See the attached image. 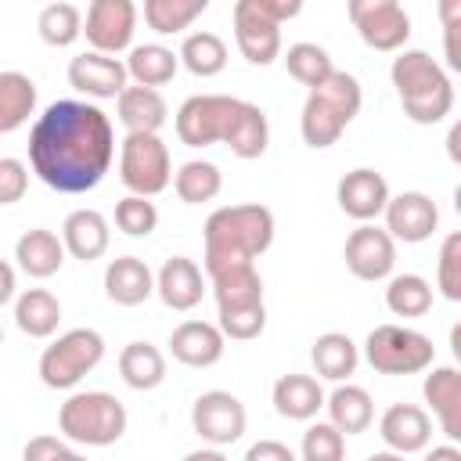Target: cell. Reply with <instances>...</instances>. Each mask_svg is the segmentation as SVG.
<instances>
[{
  "instance_id": "6da1fadb",
  "label": "cell",
  "mask_w": 461,
  "mask_h": 461,
  "mask_svg": "<svg viewBox=\"0 0 461 461\" xmlns=\"http://www.w3.org/2000/svg\"><path fill=\"white\" fill-rule=\"evenodd\" d=\"M115 158L112 119L90 101H54L29 130V166L58 194L94 191Z\"/></svg>"
},
{
  "instance_id": "7a4b0ae2",
  "label": "cell",
  "mask_w": 461,
  "mask_h": 461,
  "mask_svg": "<svg viewBox=\"0 0 461 461\" xmlns=\"http://www.w3.org/2000/svg\"><path fill=\"white\" fill-rule=\"evenodd\" d=\"M205 241V277L227 267H245L256 263L270 245H274V212L259 202H241V205H220L209 212L202 227Z\"/></svg>"
},
{
  "instance_id": "3957f363",
  "label": "cell",
  "mask_w": 461,
  "mask_h": 461,
  "mask_svg": "<svg viewBox=\"0 0 461 461\" xmlns=\"http://www.w3.org/2000/svg\"><path fill=\"white\" fill-rule=\"evenodd\" d=\"M400 108L418 126H436L454 112V83L429 50H396L389 65Z\"/></svg>"
},
{
  "instance_id": "277c9868",
  "label": "cell",
  "mask_w": 461,
  "mask_h": 461,
  "mask_svg": "<svg viewBox=\"0 0 461 461\" xmlns=\"http://www.w3.org/2000/svg\"><path fill=\"white\" fill-rule=\"evenodd\" d=\"M364 104V90L357 83V76L349 72H331L321 86H313L303 101V115H299V133L310 148H331L342 130L357 119Z\"/></svg>"
},
{
  "instance_id": "5b68a950",
  "label": "cell",
  "mask_w": 461,
  "mask_h": 461,
  "mask_svg": "<svg viewBox=\"0 0 461 461\" xmlns=\"http://www.w3.org/2000/svg\"><path fill=\"white\" fill-rule=\"evenodd\" d=\"M126 407L119 396L104 393V389H86V393H72L61 411H58V429L65 439L79 443V447H112L122 439L126 432Z\"/></svg>"
},
{
  "instance_id": "8992f818",
  "label": "cell",
  "mask_w": 461,
  "mask_h": 461,
  "mask_svg": "<svg viewBox=\"0 0 461 461\" xmlns=\"http://www.w3.org/2000/svg\"><path fill=\"white\" fill-rule=\"evenodd\" d=\"M364 360L378 371V375H418L429 371L436 360V346L429 335L403 328V324H378L367 331L364 339Z\"/></svg>"
},
{
  "instance_id": "52a82bcc",
  "label": "cell",
  "mask_w": 461,
  "mask_h": 461,
  "mask_svg": "<svg viewBox=\"0 0 461 461\" xmlns=\"http://www.w3.org/2000/svg\"><path fill=\"white\" fill-rule=\"evenodd\" d=\"M104 360V339L94 328H72L40 353V382L47 389H76Z\"/></svg>"
},
{
  "instance_id": "ba28073f",
  "label": "cell",
  "mask_w": 461,
  "mask_h": 461,
  "mask_svg": "<svg viewBox=\"0 0 461 461\" xmlns=\"http://www.w3.org/2000/svg\"><path fill=\"white\" fill-rule=\"evenodd\" d=\"M119 180L130 194L155 198L173 184L169 148L158 133H126L119 144Z\"/></svg>"
},
{
  "instance_id": "9c48e42d",
  "label": "cell",
  "mask_w": 461,
  "mask_h": 461,
  "mask_svg": "<svg viewBox=\"0 0 461 461\" xmlns=\"http://www.w3.org/2000/svg\"><path fill=\"white\" fill-rule=\"evenodd\" d=\"M241 97H227V94H194L176 108V137L187 148H209V144H223L234 108Z\"/></svg>"
},
{
  "instance_id": "30bf717a",
  "label": "cell",
  "mask_w": 461,
  "mask_h": 461,
  "mask_svg": "<svg viewBox=\"0 0 461 461\" xmlns=\"http://www.w3.org/2000/svg\"><path fill=\"white\" fill-rule=\"evenodd\" d=\"M346 14L371 50L393 54L403 50V43L411 40V14L396 0H349Z\"/></svg>"
},
{
  "instance_id": "8fae6325",
  "label": "cell",
  "mask_w": 461,
  "mask_h": 461,
  "mask_svg": "<svg viewBox=\"0 0 461 461\" xmlns=\"http://www.w3.org/2000/svg\"><path fill=\"white\" fill-rule=\"evenodd\" d=\"M137 4L133 0H94L83 14V36L97 54H122L133 47Z\"/></svg>"
},
{
  "instance_id": "7c38bea8",
  "label": "cell",
  "mask_w": 461,
  "mask_h": 461,
  "mask_svg": "<svg viewBox=\"0 0 461 461\" xmlns=\"http://www.w3.org/2000/svg\"><path fill=\"white\" fill-rule=\"evenodd\" d=\"M245 403L227 393V389H209L194 400L191 407V429L209 443V447H230L245 432Z\"/></svg>"
},
{
  "instance_id": "4fadbf2b",
  "label": "cell",
  "mask_w": 461,
  "mask_h": 461,
  "mask_svg": "<svg viewBox=\"0 0 461 461\" xmlns=\"http://www.w3.org/2000/svg\"><path fill=\"white\" fill-rule=\"evenodd\" d=\"M342 259L357 281H385L396 267V241L385 234V227L360 223L357 230H349Z\"/></svg>"
},
{
  "instance_id": "5bb4252c",
  "label": "cell",
  "mask_w": 461,
  "mask_h": 461,
  "mask_svg": "<svg viewBox=\"0 0 461 461\" xmlns=\"http://www.w3.org/2000/svg\"><path fill=\"white\" fill-rule=\"evenodd\" d=\"M382 216H385V234L393 241H403V245L429 241L436 234V227H439V209H436V202L425 191L389 194Z\"/></svg>"
},
{
  "instance_id": "9a60e30c",
  "label": "cell",
  "mask_w": 461,
  "mask_h": 461,
  "mask_svg": "<svg viewBox=\"0 0 461 461\" xmlns=\"http://www.w3.org/2000/svg\"><path fill=\"white\" fill-rule=\"evenodd\" d=\"M234 43L249 65H274L281 58V25H274L252 0H238L234 11Z\"/></svg>"
},
{
  "instance_id": "2e32d148",
  "label": "cell",
  "mask_w": 461,
  "mask_h": 461,
  "mask_svg": "<svg viewBox=\"0 0 461 461\" xmlns=\"http://www.w3.org/2000/svg\"><path fill=\"white\" fill-rule=\"evenodd\" d=\"M335 198H339V209H342L349 220L371 223V220L382 216V209H385V202H389V184H385V176H382L378 169L357 166V169H349V173L339 180Z\"/></svg>"
},
{
  "instance_id": "e0dca14e",
  "label": "cell",
  "mask_w": 461,
  "mask_h": 461,
  "mask_svg": "<svg viewBox=\"0 0 461 461\" xmlns=\"http://www.w3.org/2000/svg\"><path fill=\"white\" fill-rule=\"evenodd\" d=\"M378 436H382L385 450L407 457V454H418V450L429 447V439H432V418L418 403H393L378 418Z\"/></svg>"
},
{
  "instance_id": "ac0fdd59",
  "label": "cell",
  "mask_w": 461,
  "mask_h": 461,
  "mask_svg": "<svg viewBox=\"0 0 461 461\" xmlns=\"http://www.w3.org/2000/svg\"><path fill=\"white\" fill-rule=\"evenodd\" d=\"M68 83L86 94V97H119L126 90V65L119 58L97 54V50H83L68 61Z\"/></svg>"
},
{
  "instance_id": "d6986e66",
  "label": "cell",
  "mask_w": 461,
  "mask_h": 461,
  "mask_svg": "<svg viewBox=\"0 0 461 461\" xmlns=\"http://www.w3.org/2000/svg\"><path fill=\"white\" fill-rule=\"evenodd\" d=\"M155 292H158V299H162L169 310H176V313L194 310V306L202 303V295H205L202 267H198L194 259H187V256H169V259L158 267V274H155Z\"/></svg>"
},
{
  "instance_id": "ffe728a7",
  "label": "cell",
  "mask_w": 461,
  "mask_h": 461,
  "mask_svg": "<svg viewBox=\"0 0 461 461\" xmlns=\"http://www.w3.org/2000/svg\"><path fill=\"white\" fill-rule=\"evenodd\" d=\"M223 349H227V339L209 321H184L169 331V353L184 367H212L220 364Z\"/></svg>"
},
{
  "instance_id": "44dd1931",
  "label": "cell",
  "mask_w": 461,
  "mask_h": 461,
  "mask_svg": "<svg viewBox=\"0 0 461 461\" xmlns=\"http://www.w3.org/2000/svg\"><path fill=\"white\" fill-rule=\"evenodd\" d=\"M421 396L432 407L443 436L450 443L461 439V371L457 367H432L421 382Z\"/></svg>"
},
{
  "instance_id": "7402d4cb",
  "label": "cell",
  "mask_w": 461,
  "mask_h": 461,
  "mask_svg": "<svg viewBox=\"0 0 461 461\" xmlns=\"http://www.w3.org/2000/svg\"><path fill=\"white\" fill-rule=\"evenodd\" d=\"M108 241H112V230H108V220L97 212V209H72L61 223V245L72 259H83V263H94L108 252Z\"/></svg>"
},
{
  "instance_id": "603a6c76",
  "label": "cell",
  "mask_w": 461,
  "mask_h": 461,
  "mask_svg": "<svg viewBox=\"0 0 461 461\" xmlns=\"http://www.w3.org/2000/svg\"><path fill=\"white\" fill-rule=\"evenodd\" d=\"M155 292V274L140 256H119L104 267V295L115 306H140Z\"/></svg>"
},
{
  "instance_id": "cb8c5ba5",
  "label": "cell",
  "mask_w": 461,
  "mask_h": 461,
  "mask_svg": "<svg viewBox=\"0 0 461 461\" xmlns=\"http://www.w3.org/2000/svg\"><path fill=\"white\" fill-rule=\"evenodd\" d=\"M270 400H274V411L281 418H288V421H310L324 407V389H321V382L313 375L292 371V375H281L274 382Z\"/></svg>"
},
{
  "instance_id": "d4e9b609",
  "label": "cell",
  "mask_w": 461,
  "mask_h": 461,
  "mask_svg": "<svg viewBox=\"0 0 461 461\" xmlns=\"http://www.w3.org/2000/svg\"><path fill=\"white\" fill-rule=\"evenodd\" d=\"M324 407H328V421L342 432V436H360L371 429L375 421V400L364 385H349V382H339L328 396H324Z\"/></svg>"
},
{
  "instance_id": "484cf974",
  "label": "cell",
  "mask_w": 461,
  "mask_h": 461,
  "mask_svg": "<svg viewBox=\"0 0 461 461\" xmlns=\"http://www.w3.org/2000/svg\"><path fill=\"white\" fill-rule=\"evenodd\" d=\"M115 112H119V122L126 126V133H158L166 126L169 104L158 90L126 83V90L115 97Z\"/></svg>"
},
{
  "instance_id": "4316f807",
  "label": "cell",
  "mask_w": 461,
  "mask_h": 461,
  "mask_svg": "<svg viewBox=\"0 0 461 461\" xmlns=\"http://www.w3.org/2000/svg\"><path fill=\"white\" fill-rule=\"evenodd\" d=\"M14 259H18V267H22L29 277L47 281V277H54V274L61 270V263H65V245H61V238H58L54 230L32 227V230H25V234L14 241Z\"/></svg>"
},
{
  "instance_id": "83f0119b",
  "label": "cell",
  "mask_w": 461,
  "mask_h": 461,
  "mask_svg": "<svg viewBox=\"0 0 461 461\" xmlns=\"http://www.w3.org/2000/svg\"><path fill=\"white\" fill-rule=\"evenodd\" d=\"M209 288H212L216 310H238V306H259L263 303V277H259L256 263L209 274Z\"/></svg>"
},
{
  "instance_id": "f1b7e54d",
  "label": "cell",
  "mask_w": 461,
  "mask_h": 461,
  "mask_svg": "<svg viewBox=\"0 0 461 461\" xmlns=\"http://www.w3.org/2000/svg\"><path fill=\"white\" fill-rule=\"evenodd\" d=\"M310 360H313V375L317 378L346 382L360 364V346L346 331H324V335L313 339Z\"/></svg>"
},
{
  "instance_id": "f546056e",
  "label": "cell",
  "mask_w": 461,
  "mask_h": 461,
  "mask_svg": "<svg viewBox=\"0 0 461 461\" xmlns=\"http://www.w3.org/2000/svg\"><path fill=\"white\" fill-rule=\"evenodd\" d=\"M122 65H126V79H133V86L158 90L176 76L180 58H176V50H169L162 43H137V47H130Z\"/></svg>"
},
{
  "instance_id": "4dcf8cb0",
  "label": "cell",
  "mask_w": 461,
  "mask_h": 461,
  "mask_svg": "<svg viewBox=\"0 0 461 461\" xmlns=\"http://www.w3.org/2000/svg\"><path fill=\"white\" fill-rule=\"evenodd\" d=\"M230 155L238 158H259L270 144V126H267V112L252 101H238L234 108V119H230V130H227V140Z\"/></svg>"
},
{
  "instance_id": "1f68e13d",
  "label": "cell",
  "mask_w": 461,
  "mask_h": 461,
  "mask_svg": "<svg viewBox=\"0 0 461 461\" xmlns=\"http://www.w3.org/2000/svg\"><path fill=\"white\" fill-rule=\"evenodd\" d=\"M58 321H61V303H58L54 292H47V288H25L14 299V324L29 339H50L58 331Z\"/></svg>"
},
{
  "instance_id": "d6a6232c",
  "label": "cell",
  "mask_w": 461,
  "mask_h": 461,
  "mask_svg": "<svg viewBox=\"0 0 461 461\" xmlns=\"http://www.w3.org/2000/svg\"><path fill=\"white\" fill-rule=\"evenodd\" d=\"M119 375L130 389L148 393L166 382V357L151 342H126L119 353Z\"/></svg>"
},
{
  "instance_id": "836d02e7",
  "label": "cell",
  "mask_w": 461,
  "mask_h": 461,
  "mask_svg": "<svg viewBox=\"0 0 461 461\" xmlns=\"http://www.w3.org/2000/svg\"><path fill=\"white\" fill-rule=\"evenodd\" d=\"M36 112V83L32 76L7 68L0 72V133H14Z\"/></svg>"
},
{
  "instance_id": "e575fe53",
  "label": "cell",
  "mask_w": 461,
  "mask_h": 461,
  "mask_svg": "<svg viewBox=\"0 0 461 461\" xmlns=\"http://www.w3.org/2000/svg\"><path fill=\"white\" fill-rule=\"evenodd\" d=\"M176 58H180V65H184L191 76L209 79V76H220V72L227 68V43H223L216 32L198 29V32H187V36H184Z\"/></svg>"
},
{
  "instance_id": "d590c367",
  "label": "cell",
  "mask_w": 461,
  "mask_h": 461,
  "mask_svg": "<svg viewBox=\"0 0 461 461\" xmlns=\"http://www.w3.org/2000/svg\"><path fill=\"white\" fill-rule=\"evenodd\" d=\"M173 191H176V198L187 202V205L212 202V198L223 191V173H220L216 162L191 158V162H184V166L173 173Z\"/></svg>"
},
{
  "instance_id": "8d00e7d4",
  "label": "cell",
  "mask_w": 461,
  "mask_h": 461,
  "mask_svg": "<svg viewBox=\"0 0 461 461\" xmlns=\"http://www.w3.org/2000/svg\"><path fill=\"white\" fill-rule=\"evenodd\" d=\"M385 306L396 317H425L432 310V285L421 274H393L385 285Z\"/></svg>"
},
{
  "instance_id": "74e56055",
  "label": "cell",
  "mask_w": 461,
  "mask_h": 461,
  "mask_svg": "<svg viewBox=\"0 0 461 461\" xmlns=\"http://www.w3.org/2000/svg\"><path fill=\"white\" fill-rule=\"evenodd\" d=\"M36 32L47 47H72L79 36H83V11L68 0H58V4H47L36 18Z\"/></svg>"
},
{
  "instance_id": "f35d334b",
  "label": "cell",
  "mask_w": 461,
  "mask_h": 461,
  "mask_svg": "<svg viewBox=\"0 0 461 461\" xmlns=\"http://www.w3.org/2000/svg\"><path fill=\"white\" fill-rule=\"evenodd\" d=\"M285 68H288V76L295 79V83H303V86H321L331 72H335V65H331V54L321 47V43H306V40H299V43H292L288 50H285Z\"/></svg>"
},
{
  "instance_id": "ab89813d",
  "label": "cell",
  "mask_w": 461,
  "mask_h": 461,
  "mask_svg": "<svg viewBox=\"0 0 461 461\" xmlns=\"http://www.w3.org/2000/svg\"><path fill=\"white\" fill-rule=\"evenodd\" d=\"M209 0H144V22L158 36L184 32L198 14H205Z\"/></svg>"
},
{
  "instance_id": "60d3db41",
  "label": "cell",
  "mask_w": 461,
  "mask_h": 461,
  "mask_svg": "<svg viewBox=\"0 0 461 461\" xmlns=\"http://www.w3.org/2000/svg\"><path fill=\"white\" fill-rule=\"evenodd\" d=\"M303 461H346V436L331 421H313L299 443Z\"/></svg>"
},
{
  "instance_id": "b9f144b4",
  "label": "cell",
  "mask_w": 461,
  "mask_h": 461,
  "mask_svg": "<svg viewBox=\"0 0 461 461\" xmlns=\"http://www.w3.org/2000/svg\"><path fill=\"white\" fill-rule=\"evenodd\" d=\"M115 227L130 238H148L155 227H158V209L151 198H140V194H126L115 202Z\"/></svg>"
},
{
  "instance_id": "7bdbcfd3",
  "label": "cell",
  "mask_w": 461,
  "mask_h": 461,
  "mask_svg": "<svg viewBox=\"0 0 461 461\" xmlns=\"http://www.w3.org/2000/svg\"><path fill=\"white\" fill-rule=\"evenodd\" d=\"M436 288L443 299L461 303V234H447L436 256Z\"/></svg>"
},
{
  "instance_id": "ee69618b",
  "label": "cell",
  "mask_w": 461,
  "mask_h": 461,
  "mask_svg": "<svg viewBox=\"0 0 461 461\" xmlns=\"http://www.w3.org/2000/svg\"><path fill=\"white\" fill-rule=\"evenodd\" d=\"M220 335L223 339H234V342H252L263 335L267 328V306H238V310H220V321H216Z\"/></svg>"
},
{
  "instance_id": "f6af8a7d",
  "label": "cell",
  "mask_w": 461,
  "mask_h": 461,
  "mask_svg": "<svg viewBox=\"0 0 461 461\" xmlns=\"http://www.w3.org/2000/svg\"><path fill=\"white\" fill-rule=\"evenodd\" d=\"M29 191V166L22 158H0V205L22 202Z\"/></svg>"
},
{
  "instance_id": "bcb514c9",
  "label": "cell",
  "mask_w": 461,
  "mask_h": 461,
  "mask_svg": "<svg viewBox=\"0 0 461 461\" xmlns=\"http://www.w3.org/2000/svg\"><path fill=\"white\" fill-rule=\"evenodd\" d=\"M22 461H86L79 450H72L65 439L58 436H32L22 447Z\"/></svg>"
},
{
  "instance_id": "7dc6e473",
  "label": "cell",
  "mask_w": 461,
  "mask_h": 461,
  "mask_svg": "<svg viewBox=\"0 0 461 461\" xmlns=\"http://www.w3.org/2000/svg\"><path fill=\"white\" fill-rule=\"evenodd\" d=\"M439 14H443V29H447V65H450V68H461V50H457L461 0H443V4H439Z\"/></svg>"
},
{
  "instance_id": "c3c4849f",
  "label": "cell",
  "mask_w": 461,
  "mask_h": 461,
  "mask_svg": "<svg viewBox=\"0 0 461 461\" xmlns=\"http://www.w3.org/2000/svg\"><path fill=\"white\" fill-rule=\"evenodd\" d=\"M245 461H299V457H295V450H292L288 443H281V439H259V443H252V447L245 450Z\"/></svg>"
},
{
  "instance_id": "681fc988",
  "label": "cell",
  "mask_w": 461,
  "mask_h": 461,
  "mask_svg": "<svg viewBox=\"0 0 461 461\" xmlns=\"http://www.w3.org/2000/svg\"><path fill=\"white\" fill-rule=\"evenodd\" d=\"M252 4H256L259 14H267L274 25H285V22H292V18L303 11L299 0H252Z\"/></svg>"
},
{
  "instance_id": "f907efd6",
  "label": "cell",
  "mask_w": 461,
  "mask_h": 461,
  "mask_svg": "<svg viewBox=\"0 0 461 461\" xmlns=\"http://www.w3.org/2000/svg\"><path fill=\"white\" fill-rule=\"evenodd\" d=\"M11 299H14V267L0 259V306H7Z\"/></svg>"
},
{
  "instance_id": "816d5d0a",
  "label": "cell",
  "mask_w": 461,
  "mask_h": 461,
  "mask_svg": "<svg viewBox=\"0 0 461 461\" xmlns=\"http://www.w3.org/2000/svg\"><path fill=\"white\" fill-rule=\"evenodd\" d=\"M425 461H461V450H457V443H439L425 454Z\"/></svg>"
},
{
  "instance_id": "f5cc1de1",
  "label": "cell",
  "mask_w": 461,
  "mask_h": 461,
  "mask_svg": "<svg viewBox=\"0 0 461 461\" xmlns=\"http://www.w3.org/2000/svg\"><path fill=\"white\" fill-rule=\"evenodd\" d=\"M184 461H227V457L220 454V447H202V450L184 454Z\"/></svg>"
},
{
  "instance_id": "db71d44e",
  "label": "cell",
  "mask_w": 461,
  "mask_h": 461,
  "mask_svg": "<svg viewBox=\"0 0 461 461\" xmlns=\"http://www.w3.org/2000/svg\"><path fill=\"white\" fill-rule=\"evenodd\" d=\"M367 461H407L403 454H393V450H375Z\"/></svg>"
},
{
  "instance_id": "11a10c76",
  "label": "cell",
  "mask_w": 461,
  "mask_h": 461,
  "mask_svg": "<svg viewBox=\"0 0 461 461\" xmlns=\"http://www.w3.org/2000/svg\"><path fill=\"white\" fill-rule=\"evenodd\" d=\"M457 137H461V126H454V130H450V140H447V144H450V158H454V162H457Z\"/></svg>"
},
{
  "instance_id": "9f6ffc18",
  "label": "cell",
  "mask_w": 461,
  "mask_h": 461,
  "mask_svg": "<svg viewBox=\"0 0 461 461\" xmlns=\"http://www.w3.org/2000/svg\"><path fill=\"white\" fill-rule=\"evenodd\" d=\"M0 346H4V328H0Z\"/></svg>"
}]
</instances>
